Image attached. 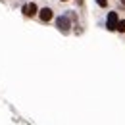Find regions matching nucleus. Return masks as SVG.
<instances>
[{"instance_id":"obj_3","label":"nucleus","mask_w":125,"mask_h":125,"mask_svg":"<svg viewBox=\"0 0 125 125\" xmlns=\"http://www.w3.org/2000/svg\"><path fill=\"white\" fill-rule=\"evenodd\" d=\"M37 14H39V4L37 2H25L21 6V16L25 19H35Z\"/></svg>"},{"instance_id":"obj_6","label":"nucleus","mask_w":125,"mask_h":125,"mask_svg":"<svg viewBox=\"0 0 125 125\" xmlns=\"http://www.w3.org/2000/svg\"><path fill=\"white\" fill-rule=\"evenodd\" d=\"M115 33L125 35V19H121V17H119V23H117V29H115Z\"/></svg>"},{"instance_id":"obj_4","label":"nucleus","mask_w":125,"mask_h":125,"mask_svg":"<svg viewBox=\"0 0 125 125\" xmlns=\"http://www.w3.org/2000/svg\"><path fill=\"white\" fill-rule=\"evenodd\" d=\"M117 23H119V12H117V10L108 12V17H106V29H108L110 33H115Z\"/></svg>"},{"instance_id":"obj_1","label":"nucleus","mask_w":125,"mask_h":125,"mask_svg":"<svg viewBox=\"0 0 125 125\" xmlns=\"http://www.w3.org/2000/svg\"><path fill=\"white\" fill-rule=\"evenodd\" d=\"M54 8H50V6H42V8H39V14H37V19H39V23H42V25H48V23H52L54 21Z\"/></svg>"},{"instance_id":"obj_9","label":"nucleus","mask_w":125,"mask_h":125,"mask_svg":"<svg viewBox=\"0 0 125 125\" xmlns=\"http://www.w3.org/2000/svg\"><path fill=\"white\" fill-rule=\"evenodd\" d=\"M60 4H67V2H71V0H58Z\"/></svg>"},{"instance_id":"obj_7","label":"nucleus","mask_w":125,"mask_h":125,"mask_svg":"<svg viewBox=\"0 0 125 125\" xmlns=\"http://www.w3.org/2000/svg\"><path fill=\"white\" fill-rule=\"evenodd\" d=\"M75 2H77L79 8H85V0H75Z\"/></svg>"},{"instance_id":"obj_2","label":"nucleus","mask_w":125,"mask_h":125,"mask_svg":"<svg viewBox=\"0 0 125 125\" xmlns=\"http://www.w3.org/2000/svg\"><path fill=\"white\" fill-rule=\"evenodd\" d=\"M54 23H56V27H58V31L63 33V35H69L71 33V19H69V16L67 14H63V16L60 17H54Z\"/></svg>"},{"instance_id":"obj_8","label":"nucleus","mask_w":125,"mask_h":125,"mask_svg":"<svg viewBox=\"0 0 125 125\" xmlns=\"http://www.w3.org/2000/svg\"><path fill=\"white\" fill-rule=\"evenodd\" d=\"M119 10H125V0H119Z\"/></svg>"},{"instance_id":"obj_5","label":"nucleus","mask_w":125,"mask_h":125,"mask_svg":"<svg viewBox=\"0 0 125 125\" xmlns=\"http://www.w3.org/2000/svg\"><path fill=\"white\" fill-rule=\"evenodd\" d=\"M94 2H96V6L102 8V10H108L110 8V0H94Z\"/></svg>"}]
</instances>
